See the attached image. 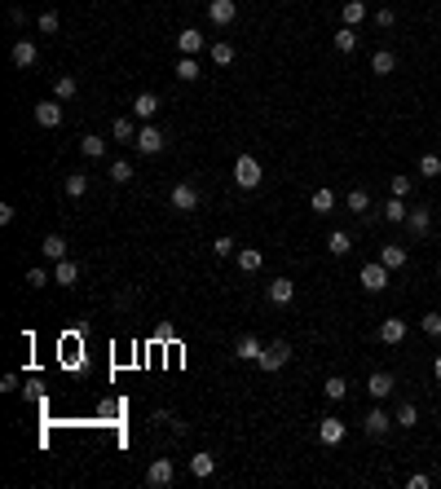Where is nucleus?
I'll use <instances>...</instances> for the list:
<instances>
[{
    "label": "nucleus",
    "mask_w": 441,
    "mask_h": 489,
    "mask_svg": "<svg viewBox=\"0 0 441 489\" xmlns=\"http://www.w3.org/2000/svg\"><path fill=\"white\" fill-rule=\"evenodd\" d=\"M287 362H291V344H287V340H273V344H265V349H260V357H256V366H260L265 375L282 371Z\"/></svg>",
    "instance_id": "nucleus-1"
},
{
    "label": "nucleus",
    "mask_w": 441,
    "mask_h": 489,
    "mask_svg": "<svg viewBox=\"0 0 441 489\" xmlns=\"http://www.w3.org/2000/svg\"><path fill=\"white\" fill-rule=\"evenodd\" d=\"M388 278H393V269L384 265V260H366V265L357 269V282H362V291H388Z\"/></svg>",
    "instance_id": "nucleus-2"
},
{
    "label": "nucleus",
    "mask_w": 441,
    "mask_h": 489,
    "mask_svg": "<svg viewBox=\"0 0 441 489\" xmlns=\"http://www.w3.org/2000/svg\"><path fill=\"white\" fill-rule=\"evenodd\" d=\"M260 176H265V172H260V159H256V154H238V159H234V185H238V190H256Z\"/></svg>",
    "instance_id": "nucleus-3"
},
{
    "label": "nucleus",
    "mask_w": 441,
    "mask_h": 489,
    "mask_svg": "<svg viewBox=\"0 0 441 489\" xmlns=\"http://www.w3.org/2000/svg\"><path fill=\"white\" fill-rule=\"evenodd\" d=\"M393 427H397V423H393V414H384V410H379V401H375V410H366V419H362V432L371 436V441L388 436Z\"/></svg>",
    "instance_id": "nucleus-4"
},
{
    "label": "nucleus",
    "mask_w": 441,
    "mask_h": 489,
    "mask_svg": "<svg viewBox=\"0 0 441 489\" xmlns=\"http://www.w3.org/2000/svg\"><path fill=\"white\" fill-rule=\"evenodd\" d=\"M133 146L141 150V154H163V146H168V137H163V128H154V124H141V133H137V141Z\"/></svg>",
    "instance_id": "nucleus-5"
},
{
    "label": "nucleus",
    "mask_w": 441,
    "mask_h": 489,
    "mask_svg": "<svg viewBox=\"0 0 441 489\" xmlns=\"http://www.w3.org/2000/svg\"><path fill=\"white\" fill-rule=\"evenodd\" d=\"M168 207H172V212H195V207H199V190L190 185V181L172 185V194H168Z\"/></svg>",
    "instance_id": "nucleus-6"
},
{
    "label": "nucleus",
    "mask_w": 441,
    "mask_h": 489,
    "mask_svg": "<svg viewBox=\"0 0 441 489\" xmlns=\"http://www.w3.org/2000/svg\"><path fill=\"white\" fill-rule=\"evenodd\" d=\"M366 392H371V401H388L393 392H397V379H393V371H375L371 379H366Z\"/></svg>",
    "instance_id": "nucleus-7"
},
{
    "label": "nucleus",
    "mask_w": 441,
    "mask_h": 489,
    "mask_svg": "<svg viewBox=\"0 0 441 489\" xmlns=\"http://www.w3.org/2000/svg\"><path fill=\"white\" fill-rule=\"evenodd\" d=\"M172 481H177V468H172V459H154L150 468H146V485L163 489V485H172Z\"/></svg>",
    "instance_id": "nucleus-8"
},
{
    "label": "nucleus",
    "mask_w": 441,
    "mask_h": 489,
    "mask_svg": "<svg viewBox=\"0 0 441 489\" xmlns=\"http://www.w3.org/2000/svg\"><path fill=\"white\" fill-rule=\"evenodd\" d=\"M177 49H181V57H199V53H204V31H199V27H181V31H177Z\"/></svg>",
    "instance_id": "nucleus-9"
},
{
    "label": "nucleus",
    "mask_w": 441,
    "mask_h": 489,
    "mask_svg": "<svg viewBox=\"0 0 441 489\" xmlns=\"http://www.w3.org/2000/svg\"><path fill=\"white\" fill-rule=\"evenodd\" d=\"M62 106L66 102H57V98L35 102V124H40V128H57V124H62Z\"/></svg>",
    "instance_id": "nucleus-10"
},
{
    "label": "nucleus",
    "mask_w": 441,
    "mask_h": 489,
    "mask_svg": "<svg viewBox=\"0 0 441 489\" xmlns=\"http://www.w3.org/2000/svg\"><path fill=\"white\" fill-rule=\"evenodd\" d=\"M375 335H379V344H388V349H393V344H402V340H406V317H384Z\"/></svg>",
    "instance_id": "nucleus-11"
},
{
    "label": "nucleus",
    "mask_w": 441,
    "mask_h": 489,
    "mask_svg": "<svg viewBox=\"0 0 441 489\" xmlns=\"http://www.w3.org/2000/svg\"><path fill=\"white\" fill-rule=\"evenodd\" d=\"M208 18L217 22V27H230L238 18V0H208Z\"/></svg>",
    "instance_id": "nucleus-12"
},
{
    "label": "nucleus",
    "mask_w": 441,
    "mask_h": 489,
    "mask_svg": "<svg viewBox=\"0 0 441 489\" xmlns=\"http://www.w3.org/2000/svg\"><path fill=\"white\" fill-rule=\"evenodd\" d=\"M159 106H163L159 93H137V98H133V115L141 119V124H150V119L159 115Z\"/></svg>",
    "instance_id": "nucleus-13"
},
{
    "label": "nucleus",
    "mask_w": 441,
    "mask_h": 489,
    "mask_svg": "<svg viewBox=\"0 0 441 489\" xmlns=\"http://www.w3.org/2000/svg\"><path fill=\"white\" fill-rule=\"evenodd\" d=\"M318 441H323V445H340L344 441V419H336V414L318 419Z\"/></svg>",
    "instance_id": "nucleus-14"
},
{
    "label": "nucleus",
    "mask_w": 441,
    "mask_h": 489,
    "mask_svg": "<svg viewBox=\"0 0 441 489\" xmlns=\"http://www.w3.org/2000/svg\"><path fill=\"white\" fill-rule=\"evenodd\" d=\"M265 295H269V304H291L296 300V282L291 278H273L265 287Z\"/></svg>",
    "instance_id": "nucleus-15"
},
{
    "label": "nucleus",
    "mask_w": 441,
    "mask_h": 489,
    "mask_svg": "<svg viewBox=\"0 0 441 489\" xmlns=\"http://www.w3.org/2000/svg\"><path fill=\"white\" fill-rule=\"evenodd\" d=\"M9 57H14V66H18V71H31L35 62H40V49H35L31 40H18V44H14V53H9Z\"/></svg>",
    "instance_id": "nucleus-16"
},
{
    "label": "nucleus",
    "mask_w": 441,
    "mask_h": 489,
    "mask_svg": "<svg viewBox=\"0 0 441 489\" xmlns=\"http://www.w3.org/2000/svg\"><path fill=\"white\" fill-rule=\"evenodd\" d=\"M406 230H411L415 238H424L428 230H433V212H428V207H411V216H406Z\"/></svg>",
    "instance_id": "nucleus-17"
},
{
    "label": "nucleus",
    "mask_w": 441,
    "mask_h": 489,
    "mask_svg": "<svg viewBox=\"0 0 441 489\" xmlns=\"http://www.w3.org/2000/svg\"><path fill=\"white\" fill-rule=\"evenodd\" d=\"M53 282H57V287H75V282H80V265H75V260H57V265H53Z\"/></svg>",
    "instance_id": "nucleus-18"
},
{
    "label": "nucleus",
    "mask_w": 441,
    "mask_h": 489,
    "mask_svg": "<svg viewBox=\"0 0 441 489\" xmlns=\"http://www.w3.org/2000/svg\"><path fill=\"white\" fill-rule=\"evenodd\" d=\"M212 472H217V454H208V450H199V454L190 459V476H199V481H208Z\"/></svg>",
    "instance_id": "nucleus-19"
},
{
    "label": "nucleus",
    "mask_w": 441,
    "mask_h": 489,
    "mask_svg": "<svg viewBox=\"0 0 441 489\" xmlns=\"http://www.w3.org/2000/svg\"><path fill=\"white\" fill-rule=\"evenodd\" d=\"M366 0H344V9H340V18H344V27H357V22H366Z\"/></svg>",
    "instance_id": "nucleus-20"
},
{
    "label": "nucleus",
    "mask_w": 441,
    "mask_h": 489,
    "mask_svg": "<svg viewBox=\"0 0 441 489\" xmlns=\"http://www.w3.org/2000/svg\"><path fill=\"white\" fill-rule=\"evenodd\" d=\"M309 207L318 212V216H327V212H336V190H314V194H309Z\"/></svg>",
    "instance_id": "nucleus-21"
},
{
    "label": "nucleus",
    "mask_w": 441,
    "mask_h": 489,
    "mask_svg": "<svg viewBox=\"0 0 441 489\" xmlns=\"http://www.w3.org/2000/svg\"><path fill=\"white\" fill-rule=\"evenodd\" d=\"M371 71H375V75H393V71H397V53H393V49H375L371 53Z\"/></svg>",
    "instance_id": "nucleus-22"
},
{
    "label": "nucleus",
    "mask_w": 441,
    "mask_h": 489,
    "mask_svg": "<svg viewBox=\"0 0 441 489\" xmlns=\"http://www.w3.org/2000/svg\"><path fill=\"white\" fill-rule=\"evenodd\" d=\"M137 133H141V128H133V119H128V115H119L115 124H111V137H115V141H124V146H133Z\"/></svg>",
    "instance_id": "nucleus-23"
},
{
    "label": "nucleus",
    "mask_w": 441,
    "mask_h": 489,
    "mask_svg": "<svg viewBox=\"0 0 441 489\" xmlns=\"http://www.w3.org/2000/svg\"><path fill=\"white\" fill-rule=\"evenodd\" d=\"M379 212H384V221H393V225H406V216H411L406 199H397V194H393V199H388V203H384V207H379Z\"/></svg>",
    "instance_id": "nucleus-24"
},
{
    "label": "nucleus",
    "mask_w": 441,
    "mask_h": 489,
    "mask_svg": "<svg viewBox=\"0 0 441 489\" xmlns=\"http://www.w3.org/2000/svg\"><path fill=\"white\" fill-rule=\"evenodd\" d=\"M260 349H265V344H260L256 335H238V344H234L238 362H256V357H260Z\"/></svg>",
    "instance_id": "nucleus-25"
},
{
    "label": "nucleus",
    "mask_w": 441,
    "mask_h": 489,
    "mask_svg": "<svg viewBox=\"0 0 441 489\" xmlns=\"http://www.w3.org/2000/svg\"><path fill=\"white\" fill-rule=\"evenodd\" d=\"M62 190H66V199H84L89 194V176L84 172H66L62 176Z\"/></svg>",
    "instance_id": "nucleus-26"
},
{
    "label": "nucleus",
    "mask_w": 441,
    "mask_h": 489,
    "mask_svg": "<svg viewBox=\"0 0 441 489\" xmlns=\"http://www.w3.org/2000/svg\"><path fill=\"white\" fill-rule=\"evenodd\" d=\"M379 260H384L388 269H402V265H406V247H402V243H384V247H379Z\"/></svg>",
    "instance_id": "nucleus-27"
},
{
    "label": "nucleus",
    "mask_w": 441,
    "mask_h": 489,
    "mask_svg": "<svg viewBox=\"0 0 441 489\" xmlns=\"http://www.w3.org/2000/svg\"><path fill=\"white\" fill-rule=\"evenodd\" d=\"M393 423L406 427V432H415V423H420V410H415V401H402V405H397V414H393Z\"/></svg>",
    "instance_id": "nucleus-28"
},
{
    "label": "nucleus",
    "mask_w": 441,
    "mask_h": 489,
    "mask_svg": "<svg viewBox=\"0 0 441 489\" xmlns=\"http://www.w3.org/2000/svg\"><path fill=\"white\" fill-rule=\"evenodd\" d=\"M327 252H331V256H340V260H344V256H349V252H353V238H349V234H344V230H336V234H327Z\"/></svg>",
    "instance_id": "nucleus-29"
},
{
    "label": "nucleus",
    "mask_w": 441,
    "mask_h": 489,
    "mask_svg": "<svg viewBox=\"0 0 441 489\" xmlns=\"http://www.w3.org/2000/svg\"><path fill=\"white\" fill-rule=\"evenodd\" d=\"M40 252L49 256L53 265H57V260H66V238H62V234H49V238H44V243H40Z\"/></svg>",
    "instance_id": "nucleus-30"
},
{
    "label": "nucleus",
    "mask_w": 441,
    "mask_h": 489,
    "mask_svg": "<svg viewBox=\"0 0 441 489\" xmlns=\"http://www.w3.org/2000/svg\"><path fill=\"white\" fill-rule=\"evenodd\" d=\"M331 44H336L340 53H353L357 49V27H344V22H340V31L331 35Z\"/></svg>",
    "instance_id": "nucleus-31"
},
{
    "label": "nucleus",
    "mask_w": 441,
    "mask_h": 489,
    "mask_svg": "<svg viewBox=\"0 0 441 489\" xmlns=\"http://www.w3.org/2000/svg\"><path fill=\"white\" fill-rule=\"evenodd\" d=\"M344 207L357 212V216H366V212H371V194H366V190H349V194H344Z\"/></svg>",
    "instance_id": "nucleus-32"
},
{
    "label": "nucleus",
    "mask_w": 441,
    "mask_h": 489,
    "mask_svg": "<svg viewBox=\"0 0 441 489\" xmlns=\"http://www.w3.org/2000/svg\"><path fill=\"white\" fill-rule=\"evenodd\" d=\"M172 71H177V80H186V84H195V80L204 75V66H199V57H181V62H177Z\"/></svg>",
    "instance_id": "nucleus-33"
},
{
    "label": "nucleus",
    "mask_w": 441,
    "mask_h": 489,
    "mask_svg": "<svg viewBox=\"0 0 441 489\" xmlns=\"http://www.w3.org/2000/svg\"><path fill=\"white\" fill-rule=\"evenodd\" d=\"M260 265H265V256H260L256 247H238V269L243 273H256Z\"/></svg>",
    "instance_id": "nucleus-34"
},
{
    "label": "nucleus",
    "mask_w": 441,
    "mask_h": 489,
    "mask_svg": "<svg viewBox=\"0 0 441 489\" xmlns=\"http://www.w3.org/2000/svg\"><path fill=\"white\" fill-rule=\"evenodd\" d=\"M75 93H80L75 75H57V80H53V98H57V102H71V98H75Z\"/></svg>",
    "instance_id": "nucleus-35"
},
{
    "label": "nucleus",
    "mask_w": 441,
    "mask_h": 489,
    "mask_svg": "<svg viewBox=\"0 0 441 489\" xmlns=\"http://www.w3.org/2000/svg\"><path fill=\"white\" fill-rule=\"evenodd\" d=\"M323 392H327V401H344L349 397V379H340V375H331L327 384H323Z\"/></svg>",
    "instance_id": "nucleus-36"
},
{
    "label": "nucleus",
    "mask_w": 441,
    "mask_h": 489,
    "mask_svg": "<svg viewBox=\"0 0 441 489\" xmlns=\"http://www.w3.org/2000/svg\"><path fill=\"white\" fill-rule=\"evenodd\" d=\"M80 154H89V159H102V154H106V141H102L98 133L80 137Z\"/></svg>",
    "instance_id": "nucleus-37"
},
{
    "label": "nucleus",
    "mask_w": 441,
    "mask_h": 489,
    "mask_svg": "<svg viewBox=\"0 0 441 489\" xmlns=\"http://www.w3.org/2000/svg\"><path fill=\"white\" fill-rule=\"evenodd\" d=\"M208 53H212V62H217V66H230V62H234V44H230V40H217Z\"/></svg>",
    "instance_id": "nucleus-38"
},
{
    "label": "nucleus",
    "mask_w": 441,
    "mask_h": 489,
    "mask_svg": "<svg viewBox=\"0 0 441 489\" xmlns=\"http://www.w3.org/2000/svg\"><path fill=\"white\" fill-rule=\"evenodd\" d=\"M111 181H115V185H128V181H133V163L115 159V163H111Z\"/></svg>",
    "instance_id": "nucleus-39"
},
{
    "label": "nucleus",
    "mask_w": 441,
    "mask_h": 489,
    "mask_svg": "<svg viewBox=\"0 0 441 489\" xmlns=\"http://www.w3.org/2000/svg\"><path fill=\"white\" fill-rule=\"evenodd\" d=\"M420 326H424V335H428V340H441V313H424V317H420Z\"/></svg>",
    "instance_id": "nucleus-40"
},
{
    "label": "nucleus",
    "mask_w": 441,
    "mask_h": 489,
    "mask_svg": "<svg viewBox=\"0 0 441 489\" xmlns=\"http://www.w3.org/2000/svg\"><path fill=\"white\" fill-rule=\"evenodd\" d=\"M40 31L44 35H57V31H62V18H57L53 9H44V14H40Z\"/></svg>",
    "instance_id": "nucleus-41"
},
{
    "label": "nucleus",
    "mask_w": 441,
    "mask_h": 489,
    "mask_svg": "<svg viewBox=\"0 0 441 489\" xmlns=\"http://www.w3.org/2000/svg\"><path fill=\"white\" fill-rule=\"evenodd\" d=\"M420 176H441V159H437V154H424V159H420Z\"/></svg>",
    "instance_id": "nucleus-42"
},
{
    "label": "nucleus",
    "mask_w": 441,
    "mask_h": 489,
    "mask_svg": "<svg viewBox=\"0 0 441 489\" xmlns=\"http://www.w3.org/2000/svg\"><path fill=\"white\" fill-rule=\"evenodd\" d=\"M212 252H217V256H234V252H238V243H234L230 234H221L217 243H212Z\"/></svg>",
    "instance_id": "nucleus-43"
},
{
    "label": "nucleus",
    "mask_w": 441,
    "mask_h": 489,
    "mask_svg": "<svg viewBox=\"0 0 441 489\" xmlns=\"http://www.w3.org/2000/svg\"><path fill=\"white\" fill-rule=\"evenodd\" d=\"M371 18H375V27H379V31H388L393 22H397V14H393V9H375Z\"/></svg>",
    "instance_id": "nucleus-44"
},
{
    "label": "nucleus",
    "mask_w": 441,
    "mask_h": 489,
    "mask_svg": "<svg viewBox=\"0 0 441 489\" xmlns=\"http://www.w3.org/2000/svg\"><path fill=\"white\" fill-rule=\"evenodd\" d=\"M388 190H393L397 199H406V194H411V176H393V181H388Z\"/></svg>",
    "instance_id": "nucleus-45"
},
{
    "label": "nucleus",
    "mask_w": 441,
    "mask_h": 489,
    "mask_svg": "<svg viewBox=\"0 0 441 489\" xmlns=\"http://www.w3.org/2000/svg\"><path fill=\"white\" fill-rule=\"evenodd\" d=\"M44 282H53L44 269H27V287H44Z\"/></svg>",
    "instance_id": "nucleus-46"
},
{
    "label": "nucleus",
    "mask_w": 441,
    "mask_h": 489,
    "mask_svg": "<svg viewBox=\"0 0 441 489\" xmlns=\"http://www.w3.org/2000/svg\"><path fill=\"white\" fill-rule=\"evenodd\" d=\"M406 485H411V489H433V476H424V472H415V476H411V481H406Z\"/></svg>",
    "instance_id": "nucleus-47"
},
{
    "label": "nucleus",
    "mask_w": 441,
    "mask_h": 489,
    "mask_svg": "<svg viewBox=\"0 0 441 489\" xmlns=\"http://www.w3.org/2000/svg\"><path fill=\"white\" fill-rule=\"evenodd\" d=\"M433 375H437V379H441V357H437V362H433Z\"/></svg>",
    "instance_id": "nucleus-48"
},
{
    "label": "nucleus",
    "mask_w": 441,
    "mask_h": 489,
    "mask_svg": "<svg viewBox=\"0 0 441 489\" xmlns=\"http://www.w3.org/2000/svg\"><path fill=\"white\" fill-rule=\"evenodd\" d=\"M437 278H441V260H437Z\"/></svg>",
    "instance_id": "nucleus-49"
}]
</instances>
